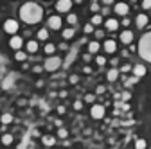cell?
<instances>
[{
    "label": "cell",
    "mask_w": 151,
    "mask_h": 149,
    "mask_svg": "<svg viewBox=\"0 0 151 149\" xmlns=\"http://www.w3.org/2000/svg\"><path fill=\"white\" fill-rule=\"evenodd\" d=\"M18 14H20V20L29 24V25H34L38 22H42L43 18V9L42 6H38L36 2H27L20 7V11H18Z\"/></svg>",
    "instance_id": "1"
},
{
    "label": "cell",
    "mask_w": 151,
    "mask_h": 149,
    "mask_svg": "<svg viewBox=\"0 0 151 149\" xmlns=\"http://www.w3.org/2000/svg\"><path fill=\"white\" fill-rule=\"evenodd\" d=\"M139 54H140L142 59L151 63V31L146 32L140 38V42H139Z\"/></svg>",
    "instance_id": "2"
},
{
    "label": "cell",
    "mask_w": 151,
    "mask_h": 149,
    "mask_svg": "<svg viewBox=\"0 0 151 149\" xmlns=\"http://www.w3.org/2000/svg\"><path fill=\"white\" fill-rule=\"evenodd\" d=\"M63 65V61H61V58L60 56H49V58L45 59V63H43V68L47 70V72H56L60 67Z\"/></svg>",
    "instance_id": "3"
},
{
    "label": "cell",
    "mask_w": 151,
    "mask_h": 149,
    "mask_svg": "<svg viewBox=\"0 0 151 149\" xmlns=\"http://www.w3.org/2000/svg\"><path fill=\"white\" fill-rule=\"evenodd\" d=\"M104 113H106V108H104L103 104H92V108H90V115H92V119L101 120V119L104 117Z\"/></svg>",
    "instance_id": "4"
},
{
    "label": "cell",
    "mask_w": 151,
    "mask_h": 149,
    "mask_svg": "<svg viewBox=\"0 0 151 149\" xmlns=\"http://www.w3.org/2000/svg\"><path fill=\"white\" fill-rule=\"evenodd\" d=\"M61 25H63L61 16H58V14L49 16V20H47V27H49V29H52V31H60V29H61Z\"/></svg>",
    "instance_id": "5"
},
{
    "label": "cell",
    "mask_w": 151,
    "mask_h": 149,
    "mask_svg": "<svg viewBox=\"0 0 151 149\" xmlns=\"http://www.w3.org/2000/svg\"><path fill=\"white\" fill-rule=\"evenodd\" d=\"M74 6V0H58L56 2V11L58 13H70Z\"/></svg>",
    "instance_id": "6"
},
{
    "label": "cell",
    "mask_w": 151,
    "mask_h": 149,
    "mask_svg": "<svg viewBox=\"0 0 151 149\" xmlns=\"http://www.w3.org/2000/svg\"><path fill=\"white\" fill-rule=\"evenodd\" d=\"M18 29H20V25H18V22L16 20H13V18H9V20H6L4 22V31L7 32V34H16L18 32Z\"/></svg>",
    "instance_id": "7"
},
{
    "label": "cell",
    "mask_w": 151,
    "mask_h": 149,
    "mask_svg": "<svg viewBox=\"0 0 151 149\" xmlns=\"http://www.w3.org/2000/svg\"><path fill=\"white\" fill-rule=\"evenodd\" d=\"M9 47H11L13 50H20V49L24 47V38H22V36L13 34V36H11V40H9Z\"/></svg>",
    "instance_id": "8"
},
{
    "label": "cell",
    "mask_w": 151,
    "mask_h": 149,
    "mask_svg": "<svg viewBox=\"0 0 151 149\" xmlns=\"http://www.w3.org/2000/svg\"><path fill=\"white\" fill-rule=\"evenodd\" d=\"M113 11H115V14H119V16H128V13H129V6H128L126 2H117L115 7H113Z\"/></svg>",
    "instance_id": "9"
},
{
    "label": "cell",
    "mask_w": 151,
    "mask_h": 149,
    "mask_svg": "<svg viewBox=\"0 0 151 149\" xmlns=\"http://www.w3.org/2000/svg\"><path fill=\"white\" fill-rule=\"evenodd\" d=\"M131 72H133V76H137V77L140 79V77H144V76H146L147 68H146V65H142V63H137L135 67H131Z\"/></svg>",
    "instance_id": "10"
},
{
    "label": "cell",
    "mask_w": 151,
    "mask_h": 149,
    "mask_svg": "<svg viewBox=\"0 0 151 149\" xmlns=\"http://www.w3.org/2000/svg\"><path fill=\"white\" fill-rule=\"evenodd\" d=\"M119 40H121V43H124V45H129L131 42H133V32H131L129 29L122 31V32H121V36H119Z\"/></svg>",
    "instance_id": "11"
},
{
    "label": "cell",
    "mask_w": 151,
    "mask_h": 149,
    "mask_svg": "<svg viewBox=\"0 0 151 149\" xmlns=\"http://www.w3.org/2000/svg\"><path fill=\"white\" fill-rule=\"evenodd\" d=\"M103 49H104L106 54H113V52L117 50V43H115V40H104Z\"/></svg>",
    "instance_id": "12"
},
{
    "label": "cell",
    "mask_w": 151,
    "mask_h": 149,
    "mask_svg": "<svg viewBox=\"0 0 151 149\" xmlns=\"http://www.w3.org/2000/svg\"><path fill=\"white\" fill-rule=\"evenodd\" d=\"M147 22H149V18H147V14H144V13L137 14V18H135V25H137L139 29H144V27L147 25Z\"/></svg>",
    "instance_id": "13"
},
{
    "label": "cell",
    "mask_w": 151,
    "mask_h": 149,
    "mask_svg": "<svg viewBox=\"0 0 151 149\" xmlns=\"http://www.w3.org/2000/svg\"><path fill=\"white\" fill-rule=\"evenodd\" d=\"M119 22L115 20V18H108V20H104V27H106V31H110V32H113V31H117L119 29Z\"/></svg>",
    "instance_id": "14"
},
{
    "label": "cell",
    "mask_w": 151,
    "mask_h": 149,
    "mask_svg": "<svg viewBox=\"0 0 151 149\" xmlns=\"http://www.w3.org/2000/svg\"><path fill=\"white\" fill-rule=\"evenodd\" d=\"M119 74H121V72H119V68H117V67H111V68L106 72V79L113 83V81H117V79H119Z\"/></svg>",
    "instance_id": "15"
},
{
    "label": "cell",
    "mask_w": 151,
    "mask_h": 149,
    "mask_svg": "<svg viewBox=\"0 0 151 149\" xmlns=\"http://www.w3.org/2000/svg\"><path fill=\"white\" fill-rule=\"evenodd\" d=\"M99 49H101L99 40H93V42H90V43H88V52H90V54H97V52H99Z\"/></svg>",
    "instance_id": "16"
},
{
    "label": "cell",
    "mask_w": 151,
    "mask_h": 149,
    "mask_svg": "<svg viewBox=\"0 0 151 149\" xmlns=\"http://www.w3.org/2000/svg\"><path fill=\"white\" fill-rule=\"evenodd\" d=\"M25 49H27V52H29V54L38 52V40H29V42H27V45H25Z\"/></svg>",
    "instance_id": "17"
},
{
    "label": "cell",
    "mask_w": 151,
    "mask_h": 149,
    "mask_svg": "<svg viewBox=\"0 0 151 149\" xmlns=\"http://www.w3.org/2000/svg\"><path fill=\"white\" fill-rule=\"evenodd\" d=\"M36 38H38V42H47L49 40V29H40L36 32Z\"/></svg>",
    "instance_id": "18"
},
{
    "label": "cell",
    "mask_w": 151,
    "mask_h": 149,
    "mask_svg": "<svg viewBox=\"0 0 151 149\" xmlns=\"http://www.w3.org/2000/svg\"><path fill=\"white\" fill-rule=\"evenodd\" d=\"M104 20H103V14L101 13H93V16H92V20H90V24L96 27V25H101Z\"/></svg>",
    "instance_id": "19"
},
{
    "label": "cell",
    "mask_w": 151,
    "mask_h": 149,
    "mask_svg": "<svg viewBox=\"0 0 151 149\" xmlns=\"http://www.w3.org/2000/svg\"><path fill=\"white\" fill-rule=\"evenodd\" d=\"M74 34H76V31H74L72 27H68V29H63V32H61L63 40H72V38H74Z\"/></svg>",
    "instance_id": "20"
},
{
    "label": "cell",
    "mask_w": 151,
    "mask_h": 149,
    "mask_svg": "<svg viewBox=\"0 0 151 149\" xmlns=\"http://www.w3.org/2000/svg\"><path fill=\"white\" fill-rule=\"evenodd\" d=\"M42 142H43L45 145H54V144H56V137H52V135H43V137H42Z\"/></svg>",
    "instance_id": "21"
},
{
    "label": "cell",
    "mask_w": 151,
    "mask_h": 149,
    "mask_svg": "<svg viewBox=\"0 0 151 149\" xmlns=\"http://www.w3.org/2000/svg\"><path fill=\"white\" fill-rule=\"evenodd\" d=\"M14 59H16V61H25V59H27V52H24L22 49L16 50V52H14Z\"/></svg>",
    "instance_id": "22"
},
{
    "label": "cell",
    "mask_w": 151,
    "mask_h": 149,
    "mask_svg": "<svg viewBox=\"0 0 151 149\" xmlns=\"http://www.w3.org/2000/svg\"><path fill=\"white\" fill-rule=\"evenodd\" d=\"M67 22H68V25H76V24H78V14H76V13H68L67 14Z\"/></svg>",
    "instance_id": "23"
},
{
    "label": "cell",
    "mask_w": 151,
    "mask_h": 149,
    "mask_svg": "<svg viewBox=\"0 0 151 149\" xmlns=\"http://www.w3.org/2000/svg\"><path fill=\"white\" fill-rule=\"evenodd\" d=\"M0 122H2L4 126H7V124H11V122H13V115H11V113H4L2 117H0Z\"/></svg>",
    "instance_id": "24"
},
{
    "label": "cell",
    "mask_w": 151,
    "mask_h": 149,
    "mask_svg": "<svg viewBox=\"0 0 151 149\" xmlns=\"http://www.w3.org/2000/svg\"><path fill=\"white\" fill-rule=\"evenodd\" d=\"M43 50H45L47 56H52V54L56 52V45H54V43H47V45L43 47Z\"/></svg>",
    "instance_id": "25"
},
{
    "label": "cell",
    "mask_w": 151,
    "mask_h": 149,
    "mask_svg": "<svg viewBox=\"0 0 151 149\" xmlns=\"http://www.w3.org/2000/svg\"><path fill=\"white\" fill-rule=\"evenodd\" d=\"M2 144H4V145H11V144H13V135H9V133L2 135Z\"/></svg>",
    "instance_id": "26"
},
{
    "label": "cell",
    "mask_w": 151,
    "mask_h": 149,
    "mask_svg": "<svg viewBox=\"0 0 151 149\" xmlns=\"http://www.w3.org/2000/svg\"><path fill=\"white\" fill-rule=\"evenodd\" d=\"M146 145H147V142H146L144 138H137V140H135V147H137V149H144Z\"/></svg>",
    "instance_id": "27"
},
{
    "label": "cell",
    "mask_w": 151,
    "mask_h": 149,
    "mask_svg": "<svg viewBox=\"0 0 151 149\" xmlns=\"http://www.w3.org/2000/svg\"><path fill=\"white\" fill-rule=\"evenodd\" d=\"M96 63L99 67H104L106 65V58H104V56H96Z\"/></svg>",
    "instance_id": "28"
},
{
    "label": "cell",
    "mask_w": 151,
    "mask_h": 149,
    "mask_svg": "<svg viewBox=\"0 0 151 149\" xmlns=\"http://www.w3.org/2000/svg\"><path fill=\"white\" fill-rule=\"evenodd\" d=\"M58 137H60V138H67V137H68V131H67L65 128L60 126V129H58Z\"/></svg>",
    "instance_id": "29"
},
{
    "label": "cell",
    "mask_w": 151,
    "mask_h": 149,
    "mask_svg": "<svg viewBox=\"0 0 151 149\" xmlns=\"http://www.w3.org/2000/svg\"><path fill=\"white\" fill-rule=\"evenodd\" d=\"M93 34H96V40H103L104 38V31H101V29H96Z\"/></svg>",
    "instance_id": "30"
},
{
    "label": "cell",
    "mask_w": 151,
    "mask_h": 149,
    "mask_svg": "<svg viewBox=\"0 0 151 149\" xmlns=\"http://www.w3.org/2000/svg\"><path fill=\"white\" fill-rule=\"evenodd\" d=\"M137 81H139V77H137V76H133V77H129V79H126V83H124V85H126V86H131V85H135Z\"/></svg>",
    "instance_id": "31"
},
{
    "label": "cell",
    "mask_w": 151,
    "mask_h": 149,
    "mask_svg": "<svg viewBox=\"0 0 151 149\" xmlns=\"http://www.w3.org/2000/svg\"><path fill=\"white\" fill-rule=\"evenodd\" d=\"M83 31H85V32H86V34H92V32H93V31H96V29H93V25H92V24H86V25H85V29H83Z\"/></svg>",
    "instance_id": "32"
},
{
    "label": "cell",
    "mask_w": 151,
    "mask_h": 149,
    "mask_svg": "<svg viewBox=\"0 0 151 149\" xmlns=\"http://www.w3.org/2000/svg\"><path fill=\"white\" fill-rule=\"evenodd\" d=\"M99 9H101V7H99L97 2H92V6H90V11H92V13H99Z\"/></svg>",
    "instance_id": "33"
},
{
    "label": "cell",
    "mask_w": 151,
    "mask_h": 149,
    "mask_svg": "<svg viewBox=\"0 0 151 149\" xmlns=\"http://www.w3.org/2000/svg\"><path fill=\"white\" fill-rule=\"evenodd\" d=\"M129 24H131V20H129V18H128V16H122V22H121V25H122V27H129Z\"/></svg>",
    "instance_id": "34"
},
{
    "label": "cell",
    "mask_w": 151,
    "mask_h": 149,
    "mask_svg": "<svg viewBox=\"0 0 151 149\" xmlns=\"http://www.w3.org/2000/svg\"><path fill=\"white\" fill-rule=\"evenodd\" d=\"M104 92H106V88H104L103 85H99V86L96 88V94H97V95H103V94H104Z\"/></svg>",
    "instance_id": "35"
},
{
    "label": "cell",
    "mask_w": 151,
    "mask_h": 149,
    "mask_svg": "<svg viewBox=\"0 0 151 149\" xmlns=\"http://www.w3.org/2000/svg\"><path fill=\"white\" fill-rule=\"evenodd\" d=\"M142 9H151V0H142Z\"/></svg>",
    "instance_id": "36"
},
{
    "label": "cell",
    "mask_w": 151,
    "mask_h": 149,
    "mask_svg": "<svg viewBox=\"0 0 151 149\" xmlns=\"http://www.w3.org/2000/svg\"><path fill=\"white\" fill-rule=\"evenodd\" d=\"M121 99L126 102V101H129L131 99V94H129V92H122V95H121Z\"/></svg>",
    "instance_id": "37"
},
{
    "label": "cell",
    "mask_w": 151,
    "mask_h": 149,
    "mask_svg": "<svg viewBox=\"0 0 151 149\" xmlns=\"http://www.w3.org/2000/svg\"><path fill=\"white\" fill-rule=\"evenodd\" d=\"M93 101H96V95H93V94L85 95V102H93Z\"/></svg>",
    "instance_id": "38"
},
{
    "label": "cell",
    "mask_w": 151,
    "mask_h": 149,
    "mask_svg": "<svg viewBox=\"0 0 151 149\" xmlns=\"http://www.w3.org/2000/svg\"><path fill=\"white\" fill-rule=\"evenodd\" d=\"M74 110H78V111L83 110V102H81V101H76V102H74Z\"/></svg>",
    "instance_id": "39"
},
{
    "label": "cell",
    "mask_w": 151,
    "mask_h": 149,
    "mask_svg": "<svg viewBox=\"0 0 151 149\" xmlns=\"http://www.w3.org/2000/svg\"><path fill=\"white\" fill-rule=\"evenodd\" d=\"M129 70H131V65H122L119 72H122V74H124V72H129Z\"/></svg>",
    "instance_id": "40"
},
{
    "label": "cell",
    "mask_w": 151,
    "mask_h": 149,
    "mask_svg": "<svg viewBox=\"0 0 151 149\" xmlns=\"http://www.w3.org/2000/svg\"><path fill=\"white\" fill-rule=\"evenodd\" d=\"M90 59H92V54H90V52H86V54H83V61H85V63H88Z\"/></svg>",
    "instance_id": "41"
},
{
    "label": "cell",
    "mask_w": 151,
    "mask_h": 149,
    "mask_svg": "<svg viewBox=\"0 0 151 149\" xmlns=\"http://www.w3.org/2000/svg\"><path fill=\"white\" fill-rule=\"evenodd\" d=\"M68 81H70L72 85H76V83L79 81V77H78V76H70V79H68Z\"/></svg>",
    "instance_id": "42"
},
{
    "label": "cell",
    "mask_w": 151,
    "mask_h": 149,
    "mask_svg": "<svg viewBox=\"0 0 151 149\" xmlns=\"http://www.w3.org/2000/svg\"><path fill=\"white\" fill-rule=\"evenodd\" d=\"M110 65H111V67H117V65H119V59H117V58H113V59L110 61Z\"/></svg>",
    "instance_id": "43"
},
{
    "label": "cell",
    "mask_w": 151,
    "mask_h": 149,
    "mask_svg": "<svg viewBox=\"0 0 151 149\" xmlns=\"http://www.w3.org/2000/svg\"><path fill=\"white\" fill-rule=\"evenodd\" d=\"M65 111H67V110H65V106H58V113H60V115H63Z\"/></svg>",
    "instance_id": "44"
},
{
    "label": "cell",
    "mask_w": 151,
    "mask_h": 149,
    "mask_svg": "<svg viewBox=\"0 0 151 149\" xmlns=\"http://www.w3.org/2000/svg\"><path fill=\"white\" fill-rule=\"evenodd\" d=\"M101 2H103L104 6H111V4H113V0H101Z\"/></svg>",
    "instance_id": "45"
},
{
    "label": "cell",
    "mask_w": 151,
    "mask_h": 149,
    "mask_svg": "<svg viewBox=\"0 0 151 149\" xmlns=\"http://www.w3.org/2000/svg\"><path fill=\"white\" fill-rule=\"evenodd\" d=\"M32 70H34L36 74H40V72H42V67H38V65H36V67H32Z\"/></svg>",
    "instance_id": "46"
},
{
    "label": "cell",
    "mask_w": 151,
    "mask_h": 149,
    "mask_svg": "<svg viewBox=\"0 0 151 149\" xmlns=\"http://www.w3.org/2000/svg\"><path fill=\"white\" fill-rule=\"evenodd\" d=\"M110 13V9H108V6L106 7H103V11H101V14H108Z\"/></svg>",
    "instance_id": "47"
},
{
    "label": "cell",
    "mask_w": 151,
    "mask_h": 149,
    "mask_svg": "<svg viewBox=\"0 0 151 149\" xmlns=\"http://www.w3.org/2000/svg\"><path fill=\"white\" fill-rule=\"evenodd\" d=\"M60 49H61V50H67L68 47H67V43H60Z\"/></svg>",
    "instance_id": "48"
},
{
    "label": "cell",
    "mask_w": 151,
    "mask_h": 149,
    "mask_svg": "<svg viewBox=\"0 0 151 149\" xmlns=\"http://www.w3.org/2000/svg\"><path fill=\"white\" fill-rule=\"evenodd\" d=\"M83 72H85V74H90V72H92V68H90V67H85V68H83Z\"/></svg>",
    "instance_id": "49"
},
{
    "label": "cell",
    "mask_w": 151,
    "mask_h": 149,
    "mask_svg": "<svg viewBox=\"0 0 151 149\" xmlns=\"http://www.w3.org/2000/svg\"><path fill=\"white\" fill-rule=\"evenodd\" d=\"M83 2V0H74V4H81Z\"/></svg>",
    "instance_id": "50"
},
{
    "label": "cell",
    "mask_w": 151,
    "mask_h": 149,
    "mask_svg": "<svg viewBox=\"0 0 151 149\" xmlns=\"http://www.w3.org/2000/svg\"><path fill=\"white\" fill-rule=\"evenodd\" d=\"M129 2H137V0H129Z\"/></svg>",
    "instance_id": "51"
},
{
    "label": "cell",
    "mask_w": 151,
    "mask_h": 149,
    "mask_svg": "<svg viewBox=\"0 0 151 149\" xmlns=\"http://www.w3.org/2000/svg\"><path fill=\"white\" fill-rule=\"evenodd\" d=\"M92 2H97V0H92Z\"/></svg>",
    "instance_id": "52"
}]
</instances>
